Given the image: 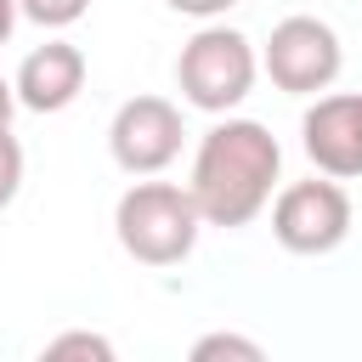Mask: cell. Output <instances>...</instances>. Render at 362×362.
I'll list each match as a JSON object with an SVG mask.
<instances>
[{"mask_svg":"<svg viewBox=\"0 0 362 362\" xmlns=\"http://www.w3.org/2000/svg\"><path fill=\"white\" fill-rule=\"evenodd\" d=\"M17 17H23V6H17V0H0V45L11 40V28H17Z\"/></svg>","mask_w":362,"mask_h":362,"instance_id":"cell-15","label":"cell"},{"mask_svg":"<svg viewBox=\"0 0 362 362\" xmlns=\"http://www.w3.org/2000/svg\"><path fill=\"white\" fill-rule=\"evenodd\" d=\"M192 356H198V362H209V356H243V362H260V345L243 339V334H204V339L192 345Z\"/></svg>","mask_w":362,"mask_h":362,"instance_id":"cell-11","label":"cell"},{"mask_svg":"<svg viewBox=\"0 0 362 362\" xmlns=\"http://www.w3.org/2000/svg\"><path fill=\"white\" fill-rule=\"evenodd\" d=\"M170 11H181V17H198V23H215V17H226L238 0H164Z\"/></svg>","mask_w":362,"mask_h":362,"instance_id":"cell-13","label":"cell"},{"mask_svg":"<svg viewBox=\"0 0 362 362\" xmlns=\"http://www.w3.org/2000/svg\"><path fill=\"white\" fill-rule=\"evenodd\" d=\"M272 238L288 255H334L351 238V192L322 170L311 181H288L272 198Z\"/></svg>","mask_w":362,"mask_h":362,"instance_id":"cell-5","label":"cell"},{"mask_svg":"<svg viewBox=\"0 0 362 362\" xmlns=\"http://www.w3.org/2000/svg\"><path fill=\"white\" fill-rule=\"evenodd\" d=\"M181 107L170 96H130L107 124V153L124 175H158L181 153Z\"/></svg>","mask_w":362,"mask_h":362,"instance_id":"cell-6","label":"cell"},{"mask_svg":"<svg viewBox=\"0 0 362 362\" xmlns=\"http://www.w3.org/2000/svg\"><path fill=\"white\" fill-rule=\"evenodd\" d=\"M300 141L322 175H334V181L362 175V90L317 96L300 119Z\"/></svg>","mask_w":362,"mask_h":362,"instance_id":"cell-7","label":"cell"},{"mask_svg":"<svg viewBox=\"0 0 362 362\" xmlns=\"http://www.w3.org/2000/svg\"><path fill=\"white\" fill-rule=\"evenodd\" d=\"M17 6H23V17L40 23V28H68V23H79V17L90 11V0H17Z\"/></svg>","mask_w":362,"mask_h":362,"instance_id":"cell-9","label":"cell"},{"mask_svg":"<svg viewBox=\"0 0 362 362\" xmlns=\"http://www.w3.org/2000/svg\"><path fill=\"white\" fill-rule=\"evenodd\" d=\"M255 74H260L255 40L243 28H226L221 17L204 23L175 57V85H181L187 107H198V113H232L255 90Z\"/></svg>","mask_w":362,"mask_h":362,"instance_id":"cell-3","label":"cell"},{"mask_svg":"<svg viewBox=\"0 0 362 362\" xmlns=\"http://www.w3.org/2000/svg\"><path fill=\"white\" fill-rule=\"evenodd\" d=\"M23 192V141L11 130H0V209Z\"/></svg>","mask_w":362,"mask_h":362,"instance_id":"cell-10","label":"cell"},{"mask_svg":"<svg viewBox=\"0 0 362 362\" xmlns=\"http://www.w3.org/2000/svg\"><path fill=\"white\" fill-rule=\"evenodd\" d=\"M260 68H266V79H272L277 90H288V96H317V90H328V85L339 79L345 45H339L334 23H322V17H311V11H294V17H283V23L272 28V40H266V51H260Z\"/></svg>","mask_w":362,"mask_h":362,"instance_id":"cell-4","label":"cell"},{"mask_svg":"<svg viewBox=\"0 0 362 362\" xmlns=\"http://www.w3.org/2000/svg\"><path fill=\"white\" fill-rule=\"evenodd\" d=\"M23 102H17V85L11 79H0V130H11V113H17Z\"/></svg>","mask_w":362,"mask_h":362,"instance_id":"cell-14","label":"cell"},{"mask_svg":"<svg viewBox=\"0 0 362 362\" xmlns=\"http://www.w3.org/2000/svg\"><path fill=\"white\" fill-rule=\"evenodd\" d=\"M45 356H96V362H107L113 345H107L102 334H57V339L45 345Z\"/></svg>","mask_w":362,"mask_h":362,"instance_id":"cell-12","label":"cell"},{"mask_svg":"<svg viewBox=\"0 0 362 362\" xmlns=\"http://www.w3.org/2000/svg\"><path fill=\"white\" fill-rule=\"evenodd\" d=\"M283 181V147L260 119H221L204 130L198 153H192V204L204 215V226H249L266 204L272 187Z\"/></svg>","mask_w":362,"mask_h":362,"instance_id":"cell-1","label":"cell"},{"mask_svg":"<svg viewBox=\"0 0 362 362\" xmlns=\"http://www.w3.org/2000/svg\"><path fill=\"white\" fill-rule=\"evenodd\" d=\"M113 232H119V249L141 266H181L192 249H198V232H204V215L192 204L187 187L175 181H130L113 204Z\"/></svg>","mask_w":362,"mask_h":362,"instance_id":"cell-2","label":"cell"},{"mask_svg":"<svg viewBox=\"0 0 362 362\" xmlns=\"http://www.w3.org/2000/svg\"><path fill=\"white\" fill-rule=\"evenodd\" d=\"M11 85H17V102L28 113H62L85 90V51L68 45V40H45L17 62Z\"/></svg>","mask_w":362,"mask_h":362,"instance_id":"cell-8","label":"cell"}]
</instances>
